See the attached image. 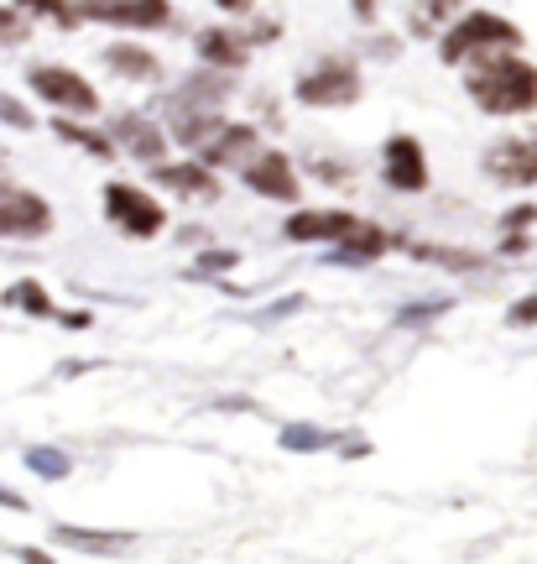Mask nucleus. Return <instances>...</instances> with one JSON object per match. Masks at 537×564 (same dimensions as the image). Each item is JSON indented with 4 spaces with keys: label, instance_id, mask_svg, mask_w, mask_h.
Returning <instances> with one entry per match:
<instances>
[{
    "label": "nucleus",
    "instance_id": "1",
    "mask_svg": "<svg viewBox=\"0 0 537 564\" xmlns=\"http://www.w3.org/2000/svg\"><path fill=\"white\" fill-rule=\"evenodd\" d=\"M469 94L486 116H522L537 105V69L522 58H480L469 73Z\"/></svg>",
    "mask_w": 537,
    "mask_h": 564
},
{
    "label": "nucleus",
    "instance_id": "2",
    "mask_svg": "<svg viewBox=\"0 0 537 564\" xmlns=\"http://www.w3.org/2000/svg\"><path fill=\"white\" fill-rule=\"evenodd\" d=\"M230 94V73H199L188 79L183 90L167 99V116H172V137L178 141H204V131H219V99Z\"/></svg>",
    "mask_w": 537,
    "mask_h": 564
},
{
    "label": "nucleus",
    "instance_id": "3",
    "mask_svg": "<svg viewBox=\"0 0 537 564\" xmlns=\"http://www.w3.org/2000/svg\"><path fill=\"white\" fill-rule=\"evenodd\" d=\"M516 43H522V32H516L512 22H501L491 11H475V16H465V22L444 37V58L460 63V58H469L475 47H516Z\"/></svg>",
    "mask_w": 537,
    "mask_h": 564
},
{
    "label": "nucleus",
    "instance_id": "4",
    "mask_svg": "<svg viewBox=\"0 0 537 564\" xmlns=\"http://www.w3.org/2000/svg\"><path fill=\"white\" fill-rule=\"evenodd\" d=\"M105 210H110V220H116L120 231H131V235H157L163 231V204L152 199V193H141V188H131V184H110L105 188Z\"/></svg>",
    "mask_w": 537,
    "mask_h": 564
},
{
    "label": "nucleus",
    "instance_id": "5",
    "mask_svg": "<svg viewBox=\"0 0 537 564\" xmlns=\"http://www.w3.org/2000/svg\"><path fill=\"white\" fill-rule=\"evenodd\" d=\"M47 231H52V210H47L43 199L26 193V188L0 184V235L26 240V235H47Z\"/></svg>",
    "mask_w": 537,
    "mask_h": 564
},
{
    "label": "nucleus",
    "instance_id": "6",
    "mask_svg": "<svg viewBox=\"0 0 537 564\" xmlns=\"http://www.w3.org/2000/svg\"><path fill=\"white\" fill-rule=\"evenodd\" d=\"M32 90L43 94V99H52L58 110H73V116H90L94 105H99V94L69 69H32Z\"/></svg>",
    "mask_w": 537,
    "mask_h": 564
},
{
    "label": "nucleus",
    "instance_id": "7",
    "mask_svg": "<svg viewBox=\"0 0 537 564\" xmlns=\"http://www.w3.org/2000/svg\"><path fill=\"white\" fill-rule=\"evenodd\" d=\"M360 94V79H355L350 63H324L319 73L298 79V99L303 105H350Z\"/></svg>",
    "mask_w": 537,
    "mask_h": 564
},
{
    "label": "nucleus",
    "instance_id": "8",
    "mask_svg": "<svg viewBox=\"0 0 537 564\" xmlns=\"http://www.w3.org/2000/svg\"><path fill=\"white\" fill-rule=\"evenodd\" d=\"M486 167H491V178H501V184H516V188L537 184V131L491 146V152H486Z\"/></svg>",
    "mask_w": 537,
    "mask_h": 564
},
{
    "label": "nucleus",
    "instance_id": "9",
    "mask_svg": "<svg viewBox=\"0 0 537 564\" xmlns=\"http://www.w3.org/2000/svg\"><path fill=\"white\" fill-rule=\"evenodd\" d=\"M90 22H120V26H167L172 5L167 0H84Z\"/></svg>",
    "mask_w": 537,
    "mask_h": 564
},
{
    "label": "nucleus",
    "instance_id": "10",
    "mask_svg": "<svg viewBox=\"0 0 537 564\" xmlns=\"http://www.w3.org/2000/svg\"><path fill=\"white\" fill-rule=\"evenodd\" d=\"M386 184L402 188V193H418L428 184V163H422V146L413 137L386 141Z\"/></svg>",
    "mask_w": 537,
    "mask_h": 564
},
{
    "label": "nucleus",
    "instance_id": "11",
    "mask_svg": "<svg viewBox=\"0 0 537 564\" xmlns=\"http://www.w3.org/2000/svg\"><path fill=\"white\" fill-rule=\"evenodd\" d=\"M246 184L266 199H298V178H293V163L282 152H261L256 163L246 167Z\"/></svg>",
    "mask_w": 537,
    "mask_h": 564
},
{
    "label": "nucleus",
    "instance_id": "12",
    "mask_svg": "<svg viewBox=\"0 0 537 564\" xmlns=\"http://www.w3.org/2000/svg\"><path fill=\"white\" fill-rule=\"evenodd\" d=\"M350 231H355V214H345V210H303L287 220L293 240H345Z\"/></svg>",
    "mask_w": 537,
    "mask_h": 564
},
{
    "label": "nucleus",
    "instance_id": "13",
    "mask_svg": "<svg viewBox=\"0 0 537 564\" xmlns=\"http://www.w3.org/2000/svg\"><path fill=\"white\" fill-rule=\"evenodd\" d=\"M246 152H256V131H251V126H225L199 157H204V163H240Z\"/></svg>",
    "mask_w": 537,
    "mask_h": 564
},
{
    "label": "nucleus",
    "instance_id": "14",
    "mask_svg": "<svg viewBox=\"0 0 537 564\" xmlns=\"http://www.w3.org/2000/svg\"><path fill=\"white\" fill-rule=\"evenodd\" d=\"M157 184L178 188V193H193V199H214L219 193V178L210 167H157Z\"/></svg>",
    "mask_w": 537,
    "mask_h": 564
},
{
    "label": "nucleus",
    "instance_id": "15",
    "mask_svg": "<svg viewBox=\"0 0 537 564\" xmlns=\"http://www.w3.org/2000/svg\"><path fill=\"white\" fill-rule=\"evenodd\" d=\"M116 141L120 146H131L136 157H146V163H157V152H163V137L146 126L141 116H120L116 120Z\"/></svg>",
    "mask_w": 537,
    "mask_h": 564
},
{
    "label": "nucleus",
    "instance_id": "16",
    "mask_svg": "<svg viewBox=\"0 0 537 564\" xmlns=\"http://www.w3.org/2000/svg\"><path fill=\"white\" fill-rule=\"evenodd\" d=\"M105 63L116 73H126V79H152V73H157V58H152L146 47H131V43H116L105 52Z\"/></svg>",
    "mask_w": 537,
    "mask_h": 564
},
{
    "label": "nucleus",
    "instance_id": "17",
    "mask_svg": "<svg viewBox=\"0 0 537 564\" xmlns=\"http://www.w3.org/2000/svg\"><path fill=\"white\" fill-rule=\"evenodd\" d=\"M199 52L210 58L214 69H240V63H246V43H235L230 32H204V37H199Z\"/></svg>",
    "mask_w": 537,
    "mask_h": 564
},
{
    "label": "nucleus",
    "instance_id": "18",
    "mask_svg": "<svg viewBox=\"0 0 537 564\" xmlns=\"http://www.w3.org/2000/svg\"><path fill=\"white\" fill-rule=\"evenodd\" d=\"M375 251H386V231H375V225H360V220H355V231L339 240V257H375Z\"/></svg>",
    "mask_w": 537,
    "mask_h": 564
},
{
    "label": "nucleus",
    "instance_id": "19",
    "mask_svg": "<svg viewBox=\"0 0 537 564\" xmlns=\"http://www.w3.org/2000/svg\"><path fill=\"white\" fill-rule=\"evenodd\" d=\"M5 304H16V308H32V314H43V319H63L58 308H52V298H47L37 282H22V287H11L5 293Z\"/></svg>",
    "mask_w": 537,
    "mask_h": 564
},
{
    "label": "nucleus",
    "instance_id": "20",
    "mask_svg": "<svg viewBox=\"0 0 537 564\" xmlns=\"http://www.w3.org/2000/svg\"><path fill=\"white\" fill-rule=\"evenodd\" d=\"M52 131H58L63 141H73V146H90L94 157H116V146H110L105 137H94V131H79V126H69V120H58Z\"/></svg>",
    "mask_w": 537,
    "mask_h": 564
},
{
    "label": "nucleus",
    "instance_id": "21",
    "mask_svg": "<svg viewBox=\"0 0 537 564\" xmlns=\"http://www.w3.org/2000/svg\"><path fill=\"white\" fill-rule=\"evenodd\" d=\"M413 257L444 261V267H480V257H475V251H444V246H418V240H413Z\"/></svg>",
    "mask_w": 537,
    "mask_h": 564
},
{
    "label": "nucleus",
    "instance_id": "22",
    "mask_svg": "<svg viewBox=\"0 0 537 564\" xmlns=\"http://www.w3.org/2000/svg\"><path fill=\"white\" fill-rule=\"evenodd\" d=\"M26 466L37 470V475H69V455H58V449H32Z\"/></svg>",
    "mask_w": 537,
    "mask_h": 564
},
{
    "label": "nucleus",
    "instance_id": "23",
    "mask_svg": "<svg viewBox=\"0 0 537 564\" xmlns=\"http://www.w3.org/2000/svg\"><path fill=\"white\" fill-rule=\"evenodd\" d=\"M22 5H26V11H43V16H52L58 26L79 22V11H73V5H63V0H22Z\"/></svg>",
    "mask_w": 537,
    "mask_h": 564
},
{
    "label": "nucleus",
    "instance_id": "24",
    "mask_svg": "<svg viewBox=\"0 0 537 564\" xmlns=\"http://www.w3.org/2000/svg\"><path fill=\"white\" fill-rule=\"evenodd\" d=\"M319 439H324L319 428H287V434H282V445L287 449H319Z\"/></svg>",
    "mask_w": 537,
    "mask_h": 564
},
{
    "label": "nucleus",
    "instance_id": "25",
    "mask_svg": "<svg viewBox=\"0 0 537 564\" xmlns=\"http://www.w3.org/2000/svg\"><path fill=\"white\" fill-rule=\"evenodd\" d=\"M0 120H11V126H22V131L32 126V116H26V110L16 105V99H11V94H0Z\"/></svg>",
    "mask_w": 537,
    "mask_h": 564
},
{
    "label": "nucleus",
    "instance_id": "26",
    "mask_svg": "<svg viewBox=\"0 0 537 564\" xmlns=\"http://www.w3.org/2000/svg\"><path fill=\"white\" fill-rule=\"evenodd\" d=\"M460 0H422V11H418V22H444L449 11H454Z\"/></svg>",
    "mask_w": 537,
    "mask_h": 564
},
{
    "label": "nucleus",
    "instance_id": "27",
    "mask_svg": "<svg viewBox=\"0 0 537 564\" xmlns=\"http://www.w3.org/2000/svg\"><path fill=\"white\" fill-rule=\"evenodd\" d=\"M506 319H512V325H537V293H533V298H522Z\"/></svg>",
    "mask_w": 537,
    "mask_h": 564
},
{
    "label": "nucleus",
    "instance_id": "28",
    "mask_svg": "<svg viewBox=\"0 0 537 564\" xmlns=\"http://www.w3.org/2000/svg\"><path fill=\"white\" fill-rule=\"evenodd\" d=\"M533 220H537V210H533V204H522V210H512L506 231H522V225H533Z\"/></svg>",
    "mask_w": 537,
    "mask_h": 564
},
{
    "label": "nucleus",
    "instance_id": "29",
    "mask_svg": "<svg viewBox=\"0 0 537 564\" xmlns=\"http://www.w3.org/2000/svg\"><path fill=\"white\" fill-rule=\"evenodd\" d=\"M230 251H214V257H204V272H214V267H230Z\"/></svg>",
    "mask_w": 537,
    "mask_h": 564
},
{
    "label": "nucleus",
    "instance_id": "30",
    "mask_svg": "<svg viewBox=\"0 0 537 564\" xmlns=\"http://www.w3.org/2000/svg\"><path fill=\"white\" fill-rule=\"evenodd\" d=\"M0 37H16V16L11 11H0Z\"/></svg>",
    "mask_w": 537,
    "mask_h": 564
},
{
    "label": "nucleus",
    "instance_id": "31",
    "mask_svg": "<svg viewBox=\"0 0 537 564\" xmlns=\"http://www.w3.org/2000/svg\"><path fill=\"white\" fill-rule=\"evenodd\" d=\"M355 11H360V16H371V11H375V0H355Z\"/></svg>",
    "mask_w": 537,
    "mask_h": 564
},
{
    "label": "nucleus",
    "instance_id": "32",
    "mask_svg": "<svg viewBox=\"0 0 537 564\" xmlns=\"http://www.w3.org/2000/svg\"><path fill=\"white\" fill-rule=\"evenodd\" d=\"M219 5H225V11H240V5H246V0H219Z\"/></svg>",
    "mask_w": 537,
    "mask_h": 564
}]
</instances>
